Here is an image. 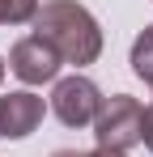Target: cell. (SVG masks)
Wrapping results in <instances>:
<instances>
[{
    "label": "cell",
    "instance_id": "obj_1",
    "mask_svg": "<svg viewBox=\"0 0 153 157\" xmlns=\"http://www.w3.org/2000/svg\"><path fill=\"white\" fill-rule=\"evenodd\" d=\"M34 38H43L64 64H94L102 55V30L94 13L76 0H47L34 13Z\"/></svg>",
    "mask_w": 153,
    "mask_h": 157
},
{
    "label": "cell",
    "instance_id": "obj_2",
    "mask_svg": "<svg viewBox=\"0 0 153 157\" xmlns=\"http://www.w3.org/2000/svg\"><path fill=\"white\" fill-rule=\"evenodd\" d=\"M140 132H145V106L128 94L106 98L94 119V136H98V149L111 153H128L132 144H140Z\"/></svg>",
    "mask_w": 153,
    "mask_h": 157
},
{
    "label": "cell",
    "instance_id": "obj_3",
    "mask_svg": "<svg viewBox=\"0 0 153 157\" xmlns=\"http://www.w3.org/2000/svg\"><path fill=\"white\" fill-rule=\"evenodd\" d=\"M102 89L94 85L89 77H64L55 85V94H51V110H55V119L64 123V128H85V123H94L102 110Z\"/></svg>",
    "mask_w": 153,
    "mask_h": 157
},
{
    "label": "cell",
    "instance_id": "obj_4",
    "mask_svg": "<svg viewBox=\"0 0 153 157\" xmlns=\"http://www.w3.org/2000/svg\"><path fill=\"white\" fill-rule=\"evenodd\" d=\"M60 55L51 51L43 38H22V43H13V51H9V68H13V77H22L26 85H43V81H55L60 72Z\"/></svg>",
    "mask_w": 153,
    "mask_h": 157
},
{
    "label": "cell",
    "instance_id": "obj_5",
    "mask_svg": "<svg viewBox=\"0 0 153 157\" xmlns=\"http://www.w3.org/2000/svg\"><path fill=\"white\" fill-rule=\"evenodd\" d=\"M43 123V98L30 94V89H17L9 98H0V136L9 140H22Z\"/></svg>",
    "mask_w": 153,
    "mask_h": 157
},
{
    "label": "cell",
    "instance_id": "obj_6",
    "mask_svg": "<svg viewBox=\"0 0 153 157\" xmlns=\"http://www.w3.org/2000/svg\"><path fill=\"white\" fill-rule=\"evenodd\" d=\"M132 72L153 89V26H145L140 38L132 43Z\"/></svg>",
    "mask_w": 153,
    "mask_h": 157
},
{
    "label": "cell",
    "instance_id": "obj_7",
    "mask_svg": "<svg viewBox=\"0 0 153 157\" xmlns=\"http://www.w3.org/2000/svg\"><path fill=\"white\" fill-rule=\"evenodd\" d=\"M34 13H38V0H0V26L34 21Z\"/></svg>",
    "mask_w": 153,
    "mask_h": 157
},
{
    "label": "cell",
    "instance_id": "obj_8",
    "mask_svg": "<svg viewBox=\"0 0 153 157\" xmlns=\"http://www.w3.org/2000/svg\"><path fill=\"white\" fill-rule=\"evenodd\" d=\"M51 157H128V153H111V149H94V153H76V149H60Z\"/></svg>",
    "mask_w": 153,
    "mask_h": 157
},
{
    "label": "cell",
    "instance_id": "obj_9",
    "mask_svg": "<svg viewBox=\"0 0 153 157\" xmlns=\"http://www.w3.org/2000/svg\"><path fill=\"white\" fill-rule=\"evenodd\" d=\"M140 140L149 144V153H153V102L145 106V132H140Z\"/></svg>",
    "mask_w": 153,
    "mask_h": 157
},
{
    "label": "cell",
    "instance_id": "obj_10",
    "mask_svg": "<svg viewBox=\"0 0 153 157\" xmlns=\"http://www.w3.org/2000/svg\"><path fill=\"white\" fill-rule=\"evenodd\" d=\"M0 81H4V59H0Z\"/></svg>",
    "mask_w": 153,
    "mask_h": 157
}]
</instances>
